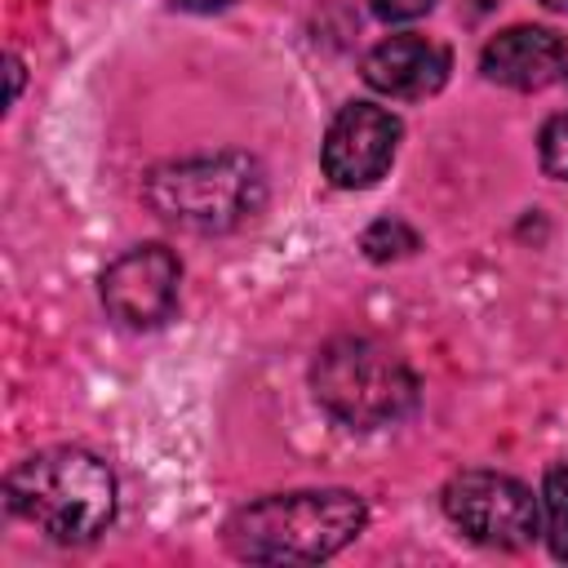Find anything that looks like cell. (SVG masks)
<instances>
[{
    "label": "cell",
    "mask_w": 568,
    "mask_h": 568,
    "mask_svg": "<svg viewBox=\"0 0 568 568\" xmlns=\"http://www.w3.org/2000/svg\"><path fill=\"white\" fill-rule=\"evenodd\" d=\"M231 0H173V9L182 13H222Z\"/></svg>",
    "instance_id": "5bb4252c"
},
{
    "label": "cell",
    "mask_w": 568,
    "mask_h": 568,
    "mask_svg": "<svg viewBox=\"0 0 568 568\" xmlns=\"http://www.w3.org/2000/svg\"><path fill=\"white\" fill-rule=\"evenodd\" d=\"M439 501L453 528L493 550H519L541 532V501L528 484L501 470H457Z\"/></svg>",
    "instance_id": "5b68a950"
},
{
    "label": "cell",
    "mask_w": 568,
    "mask_h": 568,
    "mask_svg": "<svg viewBox=\"0 0 568 568\" xmlns=\"http://www.w3.org/2000/svg\"><path fill=\"white\" fill-rule=\"evenodd\" d=\"M448 71H453V53L439 40H426L417 31H399V36L377 40L359 62L364 84L386 93V98H399V102H417V98L439 93Z\"/></svg>",
    "instance_id": "ba28073f"
},
{
    "label": "cell",
    "mask_w": 568,
    "mask_h": 568,
    "mask_svg": "<svg viewBox=\"0 0 568 568\" xmlns=\"http://www.w3.org/2000/svg\"><path fill=\"white\" fill-rule=\"evenodd\" d=\"M541 515H546V541L555 559H568V462L546 466L541 479Z\"/></svg>",
    "instance_id": "30bf717a"
},
{
    "label": "cell",
    "mask_w": 568,
    "mask_h": 568,
    "mask_svg": "<svg viewBox=\"0 0 568 568\" xmlns=\"http://www.w3.org/2000/svg\"><path fill=\"white\" fill-rule=\"evenodd\" d=\"M146 204L182 231L226 235L266 209V169L248 151H213L155 164L142 186Z\"/></svg>",
    "instance_id": "3957f363"
},
{
    "label": "cell",
    "mask_w": 568,
    "mask_h": 568,
    "mask_svg": "<svg viewBox=\"0 0 568 568\" xmlns=\"http://www.w3.org/2000/svg\"><path fill=\"white\" fill-rule=\"evenodd\" d=\"M479 67L493 84L532 93V89L555 84L568 71V53L550 27H506L484 44Z\"/></svg>",
    "instance_id": "9c48e42d"
},
{
    "label": "cell",
    "mask_w": 568,
    "mask_h": 568,
    "mask_svg": "<svg viewBox=\"0 0 568 568\" xmlns=\"http://www.w3.org/2000/svg\"><path fill=\"white\" fill-rule=\"evenodd\" d=\"M359 248L373 257V262H395V257H408L417 248V231L399 217H382L373 222L364 235H359Z\"/></svg>",
    "instance_id": "8fae6325"
},
{
    "label": "cell",
    "mask_w": 568,
    "mask_h": 568,
    "mask_svg": "<svg viewBox=\"0 0 568 568\" xmlns=\"http://www.w3.org/2000/svg\"><path fill=\"white\" fill-rule=\"evenodd\" d=\"M311 395L333 422L351 430H382L417 408V377L390 346L346 333L320 346L311 364Z\"/></svg>",
    "instance_id": "277c9868"
},
{
    "label": "cell",
    "mask_w": 568,
    "mask_h": 568,
    "mask_svg": "<svg viewBox=\"0 0 568 568\" xmlns=\"http://www.w3.org/2000/svg\"><path fill=\"white\" fill-rule=\"evenodd\" d=\"M537 160L546 169V178L555 182H568V111L550 115L541 138H537Z\"/></svg>",
    "instance_id": "7c38bea8"
},
{
    "label": "cell",
    "mask_w": 568,
    "mask_h": 568,
    "mask_svg": "<svg viewBox=\"0 0 568 568\" xmlns=\"http://www.w3.org/2000/svg\"><path fill=\"white\" fill-rule=\"evenodd\" d=\"M9 510L36 524L62 546H84L115 519V475L111 466L75 444L40 448L22 457L4 479Z\"/></svg>",
    "instance_id": "7a4b0ae2"
},
{
    "label": "cell",
    "mask_w": 568,
    "mask_h": 568,
    "mask_svg": "<svg viewBox=\"0 0 568 568\" xmlns=\"http://www.w3.org/2000/svg\"><path fill=\"white\" fill-rule=\"evenodd\" d=\"M399 120L377 102H346L324 133V178L342 191H364L386 178L399 151Z\"/></svg>",
    "instance_id": "8992f818"
},
{
    "label": "cell",
    "mask_w": 568,
    "mask_h": 568,
    "mask_svg": "<svg viewBox=\"0 0 568 568\" xmlns=\"http://www.w3.org/2000/svg\"><path fill=\"white\" fill-rule=\"evenodd\" d=\"M435 0H368V9L382 18V22H413L422 13H430Z\"/></svg>",
    "instance_id": "4fadbf2b"
},
{
    "label": "cell",
    "mask_w": 568,
    "mask_h": 568,
    "mask_svg": "<svg viewBox=\"0 0 568 568\" xmlns=\"http://www.w3.org/2000/svg\"><path fill=\"white\" fill-rule=\"evenodd\" d=\"M546 9H559V13H568V0H541Z\"/></svg>",
    "instance_id": "9a60e30c"
},
{
    "label": "cell",
    "mask_w": 568,
    "mask_h": 568,
    "mask_svg": "<svg viewBox=\"0 0 568 568\" xmlns=\"http://www.w3.org/2000/svg\"><path fill=\"white\" fill-rule=\"evenodd\" d=\"M368 506L351 488H297L240 506L226 519V550L248 564H320L351 546Z\"/></svg>",
    "instance_id": "6da1fadb"
},
{
    "label": "cell",
    "mask_w": 568,
    "mask_h": 568,
    "mask_svg": "<svg viewBox=\"0 0 568 568\" xmlns=\"http://www.w3.org/2000/svg\"><path fill=\"white\" fill-rule=\"evenodd\" d=\"M182 262L164 244H138L102 271V306L124 328H155L173 315Z\"/></svg>",
    "instance_id": "52a82bcc"
}]
</instances>
